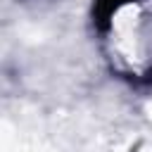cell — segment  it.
<instances>
[{
    "instance_id": "cell-1",
    "label": "cell",
    "mask_w": 152,
    "mask_h": 152,
    "mask_svg": "<svg viewBox=\"0 0 152 152\" xmlns=\"http://www.w3.org/2000/svg\"><path fill=\"white\" fill-rule=\"evenodd\" d=\"M128 2H133V0H95V7H93V19H95V26L104 31V28L109 26L112 17H114L121 7H126Z\"/></svg>"
}]
</instances>
